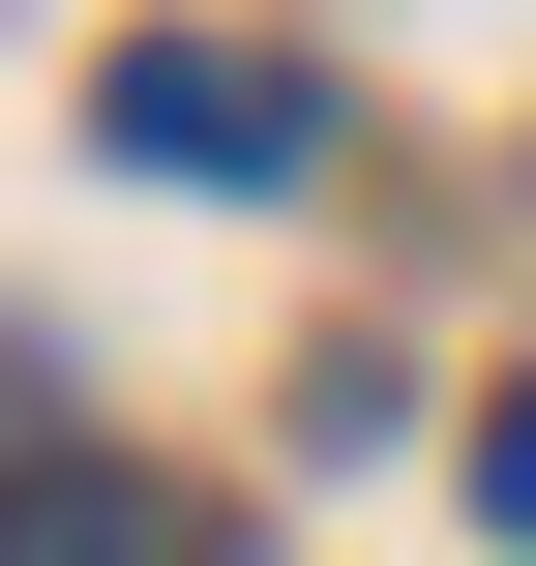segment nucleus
I'll list each match as a JSON object with an SVG mask.
<instances>
[{"label":"nucleus","instance_id":"7ed1b4c3","mask_svg":"<svg viewBox=\"0 0 536 566\" xmlns=\"http://www.w3.org/2000/svg\"><path fill=\"white\" fill-rule=\"evenodd\" d=\"M477 507H507V537H536V388H507V418H477Z\"/></svg>","mask_w":536,"mask_h":566},{"label":"nucleus","instance_id":"f03ea898","mask_svg":"<svg viewBox=\"0 0 536 566\" xmlns=\"http://www.w3.org/2000/svg\"><path fill=\"white\" fill-rule=\"evenodd\" d=\"M0 566H209V507H179L149 448H30V478H0Z\"/></svg>","mask_w":536,"mask_h":566},{"label":"nucleus","instance_id":"f257e3e1","mask_svg":"<svg viewBox=\"0 0 536 566\" xmlns=\"http://www.w3.org/2000/svg\"><path fill=\"white\" fill-rule=\"evenodd\" d=\"M90 119H119L149 179H298V149H328V90H298L269 30H119V90H90Z\"/></svg>","mask_w":536,"mask_h":566}]
</instances>
